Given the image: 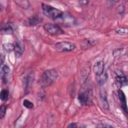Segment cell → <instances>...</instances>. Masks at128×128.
I'll use <instances>...</instances> for the list:
<instances>
[{
  "label": "cell",
  "instance_id": "obj_1",
  "mask_svg": "<svg viewBox=\"0 0 128 128\" xmlns=\"http://www.w3.org/2000/svg\"><path fill=\"white\" fill-rule=\"evenodd\" d=\"M58 77L57 70L54 69H49L44 71L39 79V84L43 88L48 87L56 81Z\"/></svg>",
  "mask_w": 128,
  "mask_h": 128
},
{
  "label": "cell",
  "instance_id": "obj_2",
  "mask_svg": "<svg viewBox=\"0 0 128 128\" xmlns=\"http://www.w3.org/2000/svg\"><path fill=\"white\" fill-rule=\"evenodd\" d=\"M42 8L43 14L47 18L53 20H58L63 14V12L46 4L42 3Z\"/></svg>",
  "mask_w": 128,
  "mask_h": 128
},
{
  "label": "cell",
  "instance_id": "obj_3",
  "mask_svg": "<svg viewBox=\"0 0 128 128\" xmlns=\"http://www.w3.org/2000/svg\"><path fill=\"white\" fill-rule=\"evenodd\" d=\"M44 30L52 36H59L64 34V31L58 24L46 23L44 26Z\"/></svg>",
  "mask_w": 128,
  "mask_h": 128
},
{
  "label": "cell",
  "instance_id": "obj_4",
  "mask_svg": "<svg viewBox=\"0 0 128 128\" xmlns=\"http://www.w3.org/2000/svg\"><path fill=\"white\" fill-rule=\"evenodd\" d=\"M54 48L58 52H68L72 51L76 48L74 44L68 42H60L55 44Z\"/></svg>",
  "mask_w": 128,
  "mask_h": 128
},
{
  "label": "cell",
  "instance_id": "obj_5",
  "mask_svg": "<svg viewBox=\"0 0 128 128\" xmlns=\"http://www.w3.org/2000/svg\"><path fill=\"white\" fill-rule=\"evenodd\" d=\"M58 20L64 26H72L76 24L74 18L68 12H63L62 16Z\"/></svg>",
  "mask_w": 128,
  "mask_h": 128
},
{
  "label": "cell",
  "instance_id": "obj_6",
  "mask_svg": "<svg viewBox=\"0 0 128 128\" xmlns=\"http://www.w3.org/2000/svg\"><path fill=\"white\" fill-rule=\"evenodd\" d=\"M78 98L80 103L82 106H90L92 104V99L87 90H84L80 92Z\"/></svg>",
  "mask_w": 128,
  "mask_h": 128
},
{
  "label": "cell",
  "instance_id": "obj_7",
  "mask_svg": "<svg viewBox=\"0 0 128 128\" xmlns=\"http://www.w3.org/2000/svg\"><path fill=\"white\" fill-rule=\"evenodd\" d=\"M116 80L118 86L120 87L126 86L128 84V79L124 74L120 70H116Z\"/></svg>",
  "mask_w": 128,
  "mask_h": 128
},
{
  "label": "cell",
  "instance_id": "obj_8",
  "mask_svg": "<svg viewBox=\"0 0 128 128\" xmlns=\"http://www.w3.org/2000/svg\"><path fill=\"white\" fill-rule=\"evenodd\" d=\"M98 40L94 38H86L82 40L80 44V46L82 50H86L90 48L94 45L96 44Z\"/></svg>",
  "mask_w": 128,
  "mask_h": 128
},
{
  "label": "cell",
  "instance_id": "obj_9",
  "mask_svg": "<svg viewBox=\"0 0 128 128\" xmlns=\"http://www.w3.org/2000/svg\"><path fill=\"white\" fill-rule=\"evenodd\" d=\"M93 72L96 76H99L104 72V64L102 60L96 62L93 66Z\"/></svg>",
  "mask_w": 128,
  "mask_h": 128
},
{
  "label": "cell",
  "instance_id": "obj_10",
  "mask_svg": "<svg viewBox=\"0 0 128 128\" xmlns=\"http://www.w3.org/2000/svg\"><path fill=\"white\" fill-rule=\"evenodd\" d=\"M14 52L15 56L16 58H20L24 50V44L20 42L17 41L14 44Z\"/></svg>",
  "mask_w": 128,
  "mask_h": 128
},
{
  "label": "cell",
  "instance_id": "obj_11",
  "mask_svg": "<svg viewBox=\"0 0 128 128\" xmlns=\"http://www.w3.org/2000/svg\"><path fill=\"white\" fill-rule=\"evenodd\" d=\"M118 96L120 99V100L121 102V106L124 111L127 114L128 113V108L126 105V97L125 96L124 93L123 91L121 90H118Z\"/></svg>",
  "mask_w": 128,
  "mask_h": 128
},
{
  "label": "cell",
  "instance_id": "obj_12",
  "mask_svg": "<svg viewBox=\"0 0 128 128\" xmlns=\"http://www.w3.org/2000/svg\"><path fill=\"white\" fill-rule=\"evenodd\" d=\"M14 28L13 25L9 22L4 23L1 26L0 31L2 34H10L14 32Z\"/></svg>",
  "mask_w": 128,
  "mask_h": 128
},
{
  "label": "cell",
  "instance_id": "obj_13",
  "mask_svg": "<svg viewBox=\"0 0 128 128\" xmlns=\"http://www.w3.org/2000/svg\"><path fill=\"white\" fill-rule=\"evenodd\" d=\"M42 22V20L38 16H34L26 20V24L28 26H34Z\"/></svg>",
  "mask_w": 128,
  "mask_h": 128
},
{
  "label": "cell",
  "instance_id": "obj_14",
  "mask_svg": "<svg viewBox=\"0 0 128 128\" xmlns=\"http://www.w3.org/2000/svg\"><path fill=\"white\" fill-rule=\"evenodd\" d=\"M96 81L100 85L104 84L108 78V74L106 72H104L100 76H96Z\"/></svg>",
  "mask_w": 128,
  "mask_h": 128
},
{
  "label": "cell",
  "instance_id": "obj_15",
  "mask_svg": "<svg viewBox=\"0 0 128 128\" xmlns=\"http://www.w3.org/2000/svg\"><path fill=\"white\" fill-rule=\"evenodd\" d=\"M10 68L7 65L4 64L2 66L1 68L0 74H1V78L2 79V80L4 81V82H6L5 81L6 80V76L10 73Z\"/></svg>",
  "mask_w": 128,
  "mask_h": 128
},
{
  "label": "cell",
  "instance_id": "obj_16",
  "mask_svg": "<svg viewBox=\"0 0 128 128\" xmlns=\"http://www.w3.org/2000/svg\"><path fill=\"white\" fill-rule=\"evenodd\" d=\"M34 80V75L32 74H29L26 78V89L28 90L30 88Z\"/></svg>",
  "mask_w": 128,
  "mask_h": 128
},
{
  "label": "cell",
  "instance_id": "obj_17",
  "mask_svg": "<svg viewBox=\"0 0 128 128\" xmlns=\"http://www.w3.org/2000/svg\"><path fill=\"white\" fill-rule=\"evenodd\" d=\"M14 2L20 7L24 9H27L30 6L29 2L27 0H16Z\"/></svg>",
  "mask_w": 128,
  "mask_h": 128
},
{
  "label": "cell",
  "instance_id": "obj_18",
  "mask_svg": "<svg viewBox=\"0 0 128 128\" xmlns=\"http://www.w3.org/2000/svg\"><path fill=\"white\" fill-rule=\"evenodd\" d=\"M0 98L2 102H6L8 98V92L6 90H1L0 94Z\"/></svg>",
  "mask_w": 128,
  "mask_h": 128
},
{
  "label": "cell",
  "instance_id": "obj_19",
  "mask_svg": "<svg viewBox=\"0 0 128 128\" xmlns=\"http://www.w3.org/2000/svg\"><path fill=\"white\" fill-rule=\"evenodd\" d=\"M2 46L4 49L7 52H11L12 51L14 50V45L12 43H5L3 44Z\"/></svg>",
  "mask_w": 128,
  "mask_h": 128
},
{
  "label": "cell",
  "instance_id": "obj_20",
  "mask_svg": "<svg viewBox=\"0 0 128 128\" xmlns=\"http://www.w3.org/2000/svg\"><path fill=\"white\" fill-rule=\"evenodd\" d=\"M22 104H23V106L25 108H28V109H31L34 107V104L32 102H30L29 100H26V99H25L24 100Z\"/></svg>",
  "mask_w": 128,
  "mask_h": 128
},
{
  "label": "cell",
  "instance_id": "obj_21",
  "mask_svg": "<svg viewBox=\"0 0 128 128\" xmlns=\"http://www.w3.org/2000/svg\"><path fill=\"white\" fill-rule=\"evenodd\" d=\"M6 109H7V106L5 104H3L0 107V119L2 118L6 114Z\"/></svg>",
  "mask_w": 128,
  "mask_h": 128
},
{
  "label": "cell",
  "instance_id": "obj_22",
  "mask_svg": "<svg viewBox=\"0 0 128 128\" xmlns=\"http://www.w3.org/2000/svg\"><path fill=\"white\" fill-rule=\"evenodd\" d=\"M101 96H102V104L104 105V106L106 108L108 109L109 106H108V101H107L106 96V95L105 94V92L102 93V94H101Z\"/></svg>",
  "mask_w": 128,
  "mask_h": 128
},
{
  "label": "cell",
  "instance_id": "obj_23",
  "mask_svg": "<svg viewBox=\"0 0 128 128\" xmlns=\"http://www.w3.org/2000/svg\"><path fill=\"white\" fill-rule=\"evenodd\" d=\"M116 32L120 34H128V29L127 28H118L116 30Z\"/></svg>",
  "mask_w": 128,
  "mask_h": 128
},
{
  "label": "cell",
  "instance_id": "obj_24",
  "mask_svg": "<svg viewBox=\"0 0 128 128\" xmlns=\"http://www.w3.org/2000/svg\"><path fill=\"white\" fill-rule=\"evenodd\" d=\"M122 50L123 49L122 48H117V49H116L115 50H114L113 51V53H112L114 56L116 57V56H119L122 52Z\"/></svg>",
  "mask_w": 128,
  "mask_h": 128
},
{
  "label": "cell",
  "instance_id": "obj_25",
  "mask_svg": "<svg viewBox=\"0 0 128 128\" xmlns=\"http://www.w3.org/2000/svg\"><path fill=\"white\" fill-rule=\"evenodd\" d=\"M68 128H77V124L76 122H72L68 124V125L67 126Z\"/></svg>",
  "mask_w": 128,
  "mask_h": 128
},
{
  "label": "cell",
  "instance_id": "obj_26",
  "mask_svg": "<svg viewBox=\"0 0 128 128\" xmlns=\"http://www.w3.org/2000/svg\"><path fill=\"white\" fill-rule=\"evenodd\" d=\"M79 2L81 4H86L88 3V0H82V1H79Z\"/></svg>",
  "mask_w": 128,
  "mask_h": 128
},
{
  "label": "cell",
  "instance_id": "obj_27",
  "mask_svg": "<svg viewBox=\"0 0 128 128\" xmlns=\"http://www.w3.org/2000/svg\"><path fill=\"white\" fill-rule=\"evenodd\" d=\"M0 60H1V64H2L3 62H4V55L2 54Z\"/></svg>",
  "mask_w": 128,
  "mask_h": 128
}]
</instances>
